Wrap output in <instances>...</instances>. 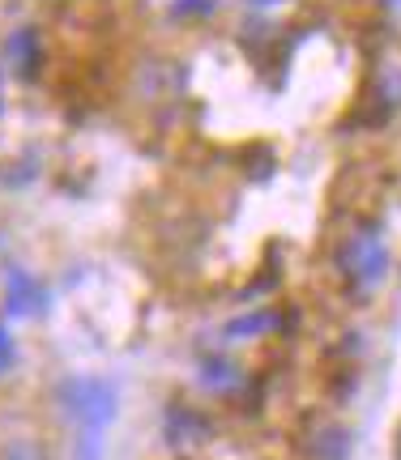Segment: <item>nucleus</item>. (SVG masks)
<instances>
[{"mask_svg":"<svg viewBox=\"0 0 401 460\" xmlns=\"http://www.w3.org/2000/svg\"><path fill=\"white\" fill-rule=\"evenodd\" d=\"M60 410L77 430V452L73 460H99L102 456V435L111 427V418L120 410V396L107 379L94 376H77L60 384Z\"/></svg>","mask_w":401,"mask_h":460,"instance_id":"1","label":"nucleus"},{"mask_svg":"<svg viewBox=\"0 0 401 460\" xmlns=\"http://www.w3.org/2000/svg\"><path fill=\"white\" fill-rule=\"evenodd\" d=\"M337 264H342V273L351 286L359 290H376L388 273V247L380 239V230H359L351 234L346 243L337 247Z\"/></svg>","mask_w":401,"mask_h":460,"instance_id":"2","label":"nucleus"},{"mask_svg":"<svg viewBox=\"0 0 401 460\" xmlns=\"http://www.w3.org/2000/svg\"><path fill=\"white\" fill-rule=\"evenodd\" d=\"M4 303H9V315H39L48 307V290H43V281H34L31 273H9Z\"/></svg>","mask_w":401,"mask_h":460,"instance_id":"3","label":"nucleus"},{"mask_svg":"<svg viewBox=\"0 0 401 460\" xmlns=\"http://www.w3.org/2000/svg\"><path fill=\"white\" fill-rule=\"evenodd\" d=\"M307 452H312V460H351V435L337 422H320Z\"/></svg>","mask_w":401,"mask_h":460,"instance_id":"4","label":"nucleus"},{"mask_svg":"<svg viewBox=\"0 0 401 460\" xmlns=\"http://www.w3.org/2000/svg\"><path fill=\"white\" fill-rule=\"evenodd\" d=\"M39 56H43V43H39V31L31 26H22L17 34H9V60L22 77H31L34 68H39Z\"/></svg>","mask_w":401,"mask_h":460,"instance_id":"5","label":"nucleus"},{"mask_svg":"<svg viewBox=\"0 0 401 460\" xmlns=\"http://www.w3.org/2000/svg\"><path fill=\"white\" fill-rule=\"evenodd\" d=\"M200 379H205V388H214V393H231L235 384H239V367L231 358H205L200 362Z\"/></svg>","mask_w":401,"mask_h":460,"instance_id":"6","label":"nucleus"},{"mask_svg":"<svg viewBox=\"0 0 401 460\" xmlns=\"http://www.w3.org/2000/svg\"><path fill=\"white\" fill-rule=\"evenodd\" d=\"M0 460H43V447L34 439H9L0 447Z\"/></svg>","mask_w":401,"mask_h":460,"instance_id":"7","label":"nucleus"},{"mask_svg":"<svg viewBox=\"0 0 401 460\" xmlns=\"http://www.w3.org/2000/svg\"><path fill=\"white\" fill-rule=\"evenodd\" d=\"M4 367H13V337L0 329V371H4Z\"/></svg>","mask_w":401,"mask_h":460,"instance_id":"8","label":"nucleus"},{"mask_svg":"<svg viewBox=\"0 0 401 460\" xmlns=\"http://www.w3.org/2000/svg\"><path fill=\"white\" fill-rule=\"evenodd\" d=\"M252 9H273V4H286V0H248Z\"/></svg>","mask_w":401,"mask_h":460,"instance_id":"9","label":"nucleus"},{"mask_svg":"<svg viewBox=\"0 0 401 460\" xmlns=\"http://www.w3.org/2000/svg\"><path fill=\"white\" fill-rule=\"evenodd\" d=\"M0 111H4V77H0Z\"/></svg>","mask_w":401,"mask_h":460,"instance_id":"10","label":"nucleus"},{"mask_svg":"<svg viewBox=\"0 0 401 460\" xmlns=\"http://www.w3.org/2000/svg\"><path fill=\"white\" fill-rule=\"evenodd\" d=\"M388 4H397V9H401V0H388Z\"/></svg>","mask_w":401,"mask_h":460,"instance_id":"11","label":"nucleus"}]
</instances>
